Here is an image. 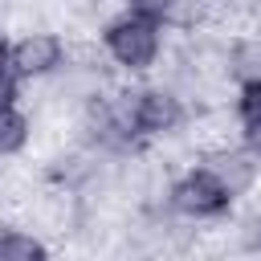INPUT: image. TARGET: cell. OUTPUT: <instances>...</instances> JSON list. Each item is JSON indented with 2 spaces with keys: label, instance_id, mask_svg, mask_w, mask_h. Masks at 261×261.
<instances>
[{
  "label": "cell",
  "instance_id": "9c48e42d",
  "mask_svg": "<svg viewBox=\"0 0 261 261\" xmlns=\"http://www.w3.org/2000/svg\"><path fill=\"white\" fill-rule=\"evenodd\" d=\"M16 98H20V77L12 73V65H4L0 69V110L4 106H16Z\"/></svg>",
  "mask_w": 261,
  "mask_h": 261
},
{
  "label": "cell",
  "instance_id": "52a82bcc",
  "mask_svg": "<svg viewBox=\"0 0 261 261\" xmlns=\"http://www.w3.org/2000/svg\"><path fill=\"white\" fill-rule=\"evenodd\" d=\"M29 118L16 110V106H4L0 110V155H16V151H24V143H29Z\"/></svg>",
  "mask_w": 261,
  "mask_h": 261
},
{
  "label": "cell",
  "instance_id": "ba28073f",
  "mask_svg": "<svg viewBox=\"0 0 261 261\" xmlns=\"http://www.w3.org/2000/svg\"><path fill=\"white\" fill-rule=\"evenodd\" d=\"M237 118H241V122L261 118V86H245V90H241V98H237Z\"/></svg>",
  "mask_w": 261,
  "mask_h": 261
},
{
  "label": "cell",
  "instance_id": "8992f818",
  "mask_svg": "<svg viewBox=\"0 0 261 261\" xmlns=\"http://www.w3.org/2000/svg\"><path fill=\"white\" fill-rule=\"evenodd\" d=\"M224 69L241 90L245 86H261V37H241L224 53Z\"/></svg>",
  "mask_w": 261,
  "mask_h": 261
},
{
  "label": "cell",
  "instance_id": "7a4b0ae2",
  "mask_svg": "<svg viewBox=\"0 0 261 261\" xmlns=\"http://www.w3.org/2000/svg\"><path fill=\"white\" fill-rule=\"evenodd\" d=\"M167 204H171V212L184 216V220H216V216H224V208H228L232 200H228L224 188L212 179V171L200 163V167L184 171V175L167 188Z\"/></svg>",
  "mask_w": 261,
  "mask_h": 261
},
{
  "label": "cell",
  "instance_id": "277c9868",
  "mask_svg": "<svg viewBox=\"0 0 261 261\" xmlns=\"http://www.w3.org/2000/svg\"><path fill=\"white\" fill-rule=\"evenodd\" d=\"M65 61V45L57 33H24L20 41H12L8 49V65L20 82H37V77H53Z\"/></svg>",
  "mask_w": 261,
  "mask_h": 261
},
{
  "label": "cell",
  "instance_id": "5b68a950",
  "mask_svg": "<svg viewBox=\"0 0 261 261\" xmlns=\"http://www.w3.org/2000/svg\"><path fill=\"white\" fill-rule=\"evenodd\" d=\"M204 167L212 171V179L224 188L228 200H241L245 192H253V188H257V171H261V163H257L245 147L208 151V155H204Z\"/></svg>",
  "mask_w": 261,
  "mask_h": 261
},
{
  "label": "cell",
  "instance_id": "7c38bea8",
  "mask_svg": "<svg viewBox=\"0 0 261 261\" xmlns=\"http://www.w3.org/2000/svg\"><path fill=\"white\" fill-rule=\"evenodd\" d=\"M122 4H126V8H151L155 0H122Z\"/></svg>",
  "mask_w": 261,
  "mask_h": 261
},
{
  "label": "cell",
  "instance_id": "30bf717a",
  "mask_svg": "<svg viewBox=\"0 0 261 261\" xmlns=\"http://www.w3.org/2000/svg\"><path fill=\"white\" fill-rule=\"evenodd\" d=\"M241 147L261 163V118H253V122H241Z\"/></svg>",
  "mask_w": 261,
  "mask_h": 261
},
{
  "label": "cell",
  "instance_id": "8fae6325",
  "mask_svg": "<svg viewBox=\"0 0 261 261\" xmlns=\"http://www.w3.org/2000/svg\"><path fill=\"white\" fill-rule=\"evenodd\" d=\"M8 49H12V41H8V37H4V33H0V69H4V65H8Z\"/></svg>",
  "mask_w": 261,
  "mask_h": 261
},
{
  "label": "cell",
  "instance_id": "3957f363",
  "mask_svg": "<svg viewBox=\"0 0 261 261\" xmlns=\"http://www.w3.org/2000/svg\"><path fill=\"white\" fill-rule=\"evenodd\" d=\"M184 118H188V106L171 86L135 90V126H139V135H151V139L171 135V130L184 126Z\"/></svg>",
  "mask_w": 261,
  "mask_h": 261
},
{
  "label": "cell",
  "instance_id": "6da1fadb",
  "mask_svg": "<svg viewBox=\"0 0 261 261\" xmlns=\"http://www.w3.org/2000/svg\"><path fill=\"white\" fill-rule=\"evenodd\" d=\"M102 49L126 73H143L163 53V24L151 8H126L102 29Z\"/></svg>",
  "mask_w": 261,
  "mask_h": 261
}]
</instances>
